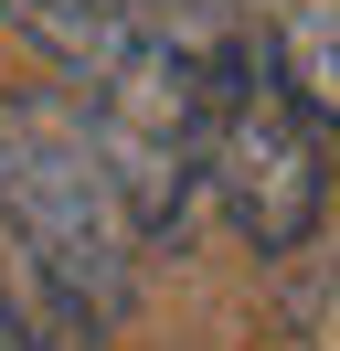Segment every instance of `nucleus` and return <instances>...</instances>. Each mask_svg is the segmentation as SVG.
I'll return each instance as SVG.
<instances>
[{"mask_svg":"<svg viewBox=\"0 0 340 351\" xmlns=\"http://www.w3.org/2000/svg\"><path fill=\"white\" fill-rule=\"evenodd\" d=\"M117 11H127V0H0V22H21L32 43H53L64 64H85V53L117 32Z\"/></svg>","mask_w":340,"mask_h":351,"instance_id":"obj_4","label":"nucleus"},{"mask_svg":"<svg viewBox=\"0 0 340 351\" xmlns=\"http://www.w3.org/2000/svg\"><path fill=\"white\" fill-rule=\"evenodd\" d=\"M202 181L234 213V234L287 256L308 245V223L330 213V117L287 86V64L266 53V32L245 22L223 86H212V128H202Z\"/></svg>","mask_w":340,"mask_h":351,"instance_id":"obj_3","label":"nucleus"},{"mask_svg":"<svg viewBox=\"0 0 340 351\" xmlns=\"http://www.w3.org/2000/svg\"><path fill=\"white\" fill-rule=\"evenodd\" d=\"M245 11L234 0H127L117 32L85 53V128H96L106 171H117L127 213L149 245H181L202 213V128H212V86H223Z\"/></svg>","mask_w":340,"mask_h":351,"instance_id":"obj_1","label":"nucleus"},{"mask_svg":"<svg viewBox=\"0 0 340 351\" xmlns=\"http://www.w3.org/2000/svg\"><path fill=\"white\" fill-rule=\"evenodd\" d=\"M0 234L21 245L64 341H96L138 298V213L75 96H0Z\"/></svg>","mask_w":340,"mask_h":351,"instance_id":"obj_2","label":"nucleus"},{"mask_svg":"<svg viewBox=\"0 0 340 351\" xmlns=\"http://www.w3.org/2000/svg\"><path fill=\"white\" fill-rule=\"evenodd\" d=\"M0 351H32V330L11 319V298H0Z\"/></svg>","mask_w":340,"mask_h":351,"instance_id":"obj_5","label":"nucleus"}]
</instances>
